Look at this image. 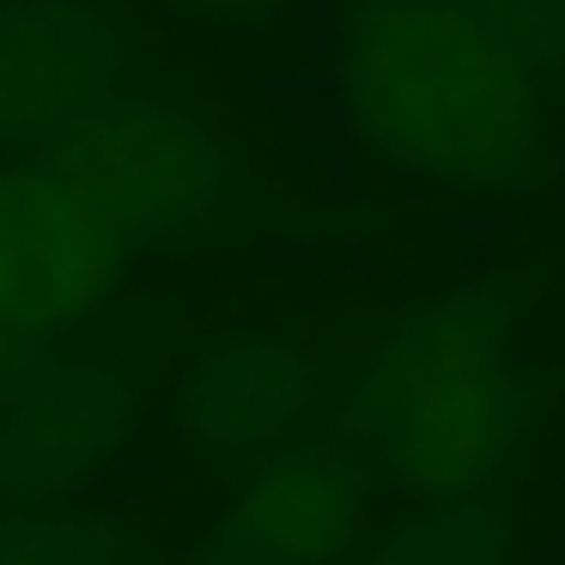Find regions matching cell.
Here are the masks:
<instances>
[{
	"mask_svg": "<svg viewBox=\"0 0 565 565\" xmlns=\"http://www.w3.org/2000/svg\"><path fill=\"white\" fill-rule=\"evenodd\" d=\"M334 74L359 147L438 201L541 195L565 177L553 92L450 0H334Z\"/></svg>",
	"mask_w": 565,
	"mask_h": 565,
	"instance_id": "obj_1",
	"label": "cell"
},
{
	"mask_svg": "<svg viewBox=\"0 0 565 565\" xmlns=\"http://www.w3.org/2000/svg\"><path fill=\"white\" fill-rule=\"evenodd\" d=\"M43 164L98 213L122 256L207 262L298 232V201L274 164L189 92V74L98 104Z\"/></svg>",
	"mask_w": 565,
	"mask_h": 565,
	"instance_id": "obj_2",
	"label": "cell"
},
{
	"mask_svg": "<svg viewBox=\"0 0 565 565\" xmlns=\"http://www.w3.org/2000/svg\"><path fill=\"white\" fill-rule=\"evenodd\" d=\"M195 74L152 0H0V159H43L122 92Z\"/></svg>",
	"mask_w": 565,
	"mask_h": 565,
	"instance_id": "obj_3",
	"label": "cell"
},
{
	"mask_svg": "<svg viewBox=\"0 0 565 565\" xmlns=\"http://www.w3.org/2000/svg\"><path fill=\"white\" fill-rule=\"evenodd\" d=\"M341 377L292 317L237 322L183 359L164 402V438L195 480L232 487L274 450L334 419Z\"/></svg>",
	"mask_w": 565,
	"mask_h": 565,
	"instance_id": "obj_4",
	"label": "cell"
},
{
	"mask_svg": "<svg viewBox=\"0 0 565 565\" xmlns=\"http://www.w3.org/2000/svg\"><path fill=\"white\" fill-rule=\"evenodd\" d=\"M559 286H565V249L523 244L511 256H492L487 268L462 274V280L438 286V292L414 298V305H395L377 341L365 347V359L347 365L329 426L359 438L426 383L516 359L523 329L547 310V298Z\"/></svg>",
	"mask_w": 565,
	"mask_h": 565,
	"instance_id": "obj_5",
	"label": "cell"
},
{
	"mask_svg": "<svg viewBox=\"0 0 565 565\" xmlns=\"http://www.w3.org/2000/svg\"><path fill=\"white\" fill-rule=\"evenodd\" d=\"M383 480L341 426H317L237 475L189 541V565H353L377 529Z\"/></svg>",
	"mask_w": 565,
	"mask_h": 565,
	"instance_id": "obj_6",
	"label": "cell"
},
{
	"mask_svg": "<svg viewBox=\"0 0 565 565\" xmlns=\"http://www.w3.org/2000/svg\"><path fill=\"white\" fill-rule=\"evenodd\" d=\"M140 426V359L98 334H74L13 407H0V511L79 504L135 450Z\"/></svg>",
	"mask_w": 565,
	"mask_h": 565,
	"instance_id": "obj_7",
	"label": "cell"
},
{
	"mask_svg": "<svg viewBox=\"0 0 565 565\" xmlns=\"http://www.w3.org/2000/svg\"><path fill=\"white\" fill-rule=\"evenodd\" d=\"M547 407V371H523L516 359H504V365L426 383L353 444L371 456L383 492H402V499L492 492L529 462V444H535Z\"/></svg>",
	"mask_w": 565,
	"mask_h": 565,
	"instance_id": "obj_8",
	"label": "cell"
},
{
	"mask_svg": "<svg viewBox=\"0 0 565 565\" xmlns=\"http://www.w3.org/2000/svg\"><path fill=\"white\" fill-rule=\"evenodd\" d=\"M122 268L104 220L43 159L0 171V322L74 341L116 305Z\"/></svg>",
	"mask_w": 565,
	"mask_h": 565,
	"instance_id": "obj_9",
	"label": "cell"
},
{
	"mask_svg": "<svg viewBox=\"0 0 565 565\" xmlns=\"http://www.w3.org/2000/svg\"><path fill=\"white\" fill-rule=\"evenodd\" d=\"M353 565H523V516L504 487L407 499L365 535Z\"/></svg>",
	"mask_w": 565,
	"mask_h": 565,
	"instance_id": "obj_10",
	"label": "cell"
},
{
	"mask_svg": "<svg viewBox=\"0 0 565 565\" xmlns=\"http://www.w3.org/2000/svg\"><path fill=\"white\" fill-rule=\"evenodd\" d=\"M0 565H152V553L128 516L86 504H31L0 511Z\"/></svg>",
	"mask_w": 565,
	"mask_h": 565,
	"instance_id": "obj_11",
	"label": "cell"
},
{
	"mask_svg": "<svg viewBox=\"0 0 565 565\" xmlns=\"http://www.w3.org/2000/svg\"><path fill=\"white\" fill-rule=\"evenodd\" d=\"M487 31H499L516 55L541 74L565 116V0H450Z\"/></svg>",
	"mask_w": 565,
	"mask_h": 565,
	"instance_id": "obj_12",
	"label": "cell"
},
{
	"mask_svg": "<svg viewBox=\"0 0 565 565\" xmlns=\"http://www.w3.org/2000/svg\"><path fill=\"white\" fill-rule=\"evenodd\" d=\"M164 25L201 31V38H237V31H274L305 0H152Z\"/></svg>",
	"mask_w": 565,
	"mask_h": 565,
	"instance_id": "obj_13",
	"label": "cell"
},
{
	"mask_svg": "<svg viewBox=\"0 0 565 565\" xmlns=\"http://www.w3.org/2000/svg\"><path fill=\"white\" fill-rule=\"evenodd\" d=\"M62 334H38V329H13V322H0V407H13L43 371L55 365L62 353Z\"/></svg>",
	"mask_w": 565,
	"mask_h": 565,
	"instance_id": "obj_14",
	"label": "cell"
}]
</instances>
